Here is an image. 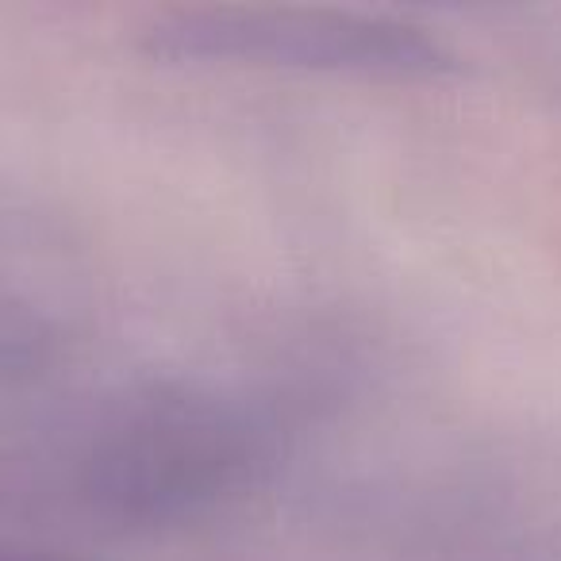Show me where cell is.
<instances>
[{"label":"cell","instance_id":"1","mask_svg":"<svg viewBox=\"0 0 561 561\" xmlns=\"http://www.w3.org/2000/svg\"><path fill=\"white\" fill-rule=\"evenodd\" d=\"M150 58L193 66L331 73L362 81H443L458 55L423 27L392 16L289 4H216L154 16L139 35Z\"/></svg>","mask_w":561,"mask_h":561},{"label":"cell","instance_id":"2","mask_svg":"<svg viewBox=\"0 0 561 561\" xmlns=\"http://www.w3.org/2000/svg\"><path fill=\"white\" fill-rule=\"evenodd\" d=\"M257 431L211 392H154L127 408L93 454V489L124 512H181L254 466Z\"/></svg>","mask_w":561,"mask_h":561}]
</instances>
